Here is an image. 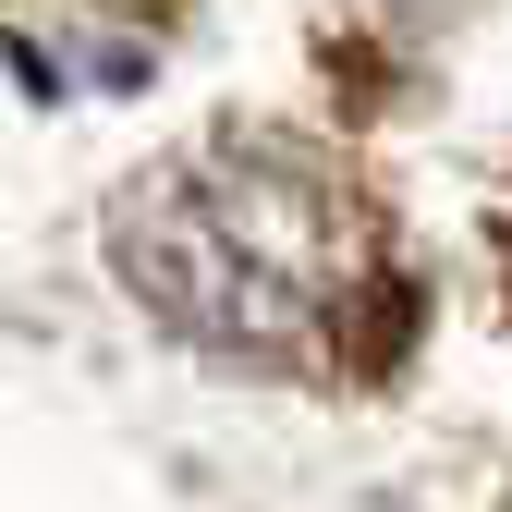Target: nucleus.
<instances>
[{
  "label": "nucleus",
  "instance_id": "1",
  "mask_svg": "<svg viewBox=\"0 0 512 512\" xmlns=\"http://www.w3.org/2000/svg\"><path fill=\"white\" fill-rule=\"evenodd\" d=\"M110 269L171 342H196L220 366L281 378L330 342L342 317V220L330 183L293 147H183L159 171L122 183L110 208Z\"/></svg>",
  "mask_w": 512,
  "mask_h": 512
},
{
  "label": "nucleus",
  "instance_id": "2",
  "mask_svg": "<svg viewBox=\"0 0 512 512\" xmlns=\"http://www.w3.org/2000/svg\"><path fill=\"white\" fill-rule=\"evenodd\" d=\"M403 13H464V0H403Z\"/></svg>",
  "mask_w": 512,
  "mask_h": 512
}]
</instances>
